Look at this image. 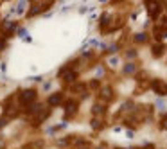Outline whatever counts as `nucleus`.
<instances>
[{
  "mask_svg": "<svg viewBox=\"0 0 167 149\" xmlns=\"http://www.w3.org/2000/svg\"><path fill=\"white\" fill-rule=\"evenodd\" d=\"M34 99H36V90H32V88H29V90H22V93H20V104L29 106Z\"/></svg>",
  "mask_w": 167,
  "mask_h": 149,
  "instance_id": "nucleus-1",
  "label": "nucleus"
},
{
  "mask_svg": "<svg viewBox=\"0 0 167 149\" xmlns=\"http://www.w3.org/2000/svg\"><path fill=\"white\" fill-rule=\"evenodd\" d=\"M145 9H147V14H149L151 18H156L158 13L162 11V4H160V2H155V0H149V2H145Z\"/></svg>",
  "mask_w": 167,
  "mask_h": 149,
  "instance_id": "nucleus-2",
  "label": "nucleus"
},
{
  "mask_svg": "<svg viewBox=\"0 0 167 149\" xmlns=\"http://www.w3.org/2000/svg\"><path fill=\"white\" fill-rule=\"evenodd\" d=\"M151 90L158 95H167V83L162 79H155L151 83Z\"/></svg>",
  "mask_w": 167,
  "mask_h": 149,
  "instance_id": "nucleus-3",
  "label": "nucleus"
},
{
  "mask_svg": "<svg viewBox=\"0 0 167 149\" xmlns=\"http://www.w3.org/2000/svg\"><path fill=\"white\" fill-rule=\"evenodd\" d=\"M99 99L104 101V102H110V101L113 99V88L111 86H102L101 90H99Z\"/></svg>",
  "mask_w": 167,
  "mask_h": 149,
  "instance_id": "nucleus-4",
  "label": "nucleus"
},
{
  "mask_svg": "<svg viewBox=\"0 0 167 149\" xmlns=\"http://www.w3.org/2000/svg\"><path fill=\"white\" fill-rule=\"evenodd\" d=\"M151 54L155 57H162L165 54V45H164V43H155L151 47Z\"/></svg>",
  "mask_w": 167,
  "mask_h": 149,
  "instance_id": "nucleus-5",
  "label": "nucleus"
},
{
  "mask_svg": "<svg viewBox=\"0 0 167 149\" xmlns=\"http://www.w3.org/2000/svg\"><path fill=\"white\" fill-rule=\"evenodd\" d=\"M76 112H77V102H74V101L66 102V106H65V119H68V117L74 115Z\"/></svg>",
  "mask_w": 167,
  "mask_h": 149,
  "instance_id": "nucleus-6",
  "label": "nucleus"
},
{
  "mask_svg": "<svg viewBox=\"0 0 167 149\" xmlns=\"http://www.w3.org/2000/svg\"><path fill=\"white\" fill-rule=\"evenodd\" d=\"M15 29H16V23H15V22H4V23H2V31H4L7 36L13 34V32H15Z\"/></svg>",
  "mask_w": 167,
  "mask_h": 149,
  "instance_id": "nucleus-7",
  "label": "nucleus"
},
{
  "mask_svg": "<svg viewBox=\"0 0 167 149\" xmlns=\"http://www.w3.org/2000/svg\"><path fill=\"white\" fill-rule=\"evenodd\" d=\"M61 74H63V81H65V83H74V81H76V77H77L74 70H68V72L63 70Z\"/></svg>",
  "mask_w": 167,
  "mask_h": 149,
  "instance_id": "nucleus-8",
  "label": "nucleus"
},
{
  "mask_svg": "<svg viewBox=\"0 0 167 149\" xmlns=\"http://www.w3.org/2000/svg\"><path fill=\"white\" fill-rule=\"evenodd\" d=\"M104 112H106V104L97 102V104H94V106H92V113H94V115H102Z\"/></svg>",
  "mask_w": 167,
  "mask_h": 149,
  "instance_id": "nucleus-9",
  "label": "nucleus"
},
{
  "mask_svg": "<svg viewBox=\"0 0 167 149\" xmlns=\"http://www.w3.org/2000/svg\"><path fill=\"white\" fill-rule=\"evenodd\" d=\"M135 72H137V65L133 63V61L126 63V67H124V74H126V76H131V74H135Z\"/></svg>",
  "mask_w": 167,
  "mask_h": 149,
  "instance_id": "nucleus-10",
  "label": "nucleus"
},
{
  "mask_svg": "<svg viewBox=\"0 0 167 149\" xmlns=\"http://www.w3.org/2000/svg\"><path fill=\"white\" fill-rule=\"evenodd\" d=\"M135 110V102H131V101H126L120 108V113H128V112H133Z\"/></svg>",
  "mask_w": 167,
  "mask_h": 149,
  "instance_id": "nucleus-11",
  "label": "nucleus"
},
{
  "mask_svg": "<svg viewBox=\"0 0 167 149\" xmlns=\"http://www.w3.org/2000/svg\"><path fill=\"white\" fill-rule=\"evenodd\" d=\"M61 99H63L61 93H54V95H51V99H49V104L51 106H58L59 102H61Z\"/></svg>",
  "mask_w": 167,
  "mask_h": 149,
  "instance_id": "nucleus-12",
  "label": "nucleus"
},
{
  "mask_svg": "<svg viewBox=\"0 0 167 149\" xmlns=\"http://www.w3.org/2000/svg\"><path fill=\"white\" fill-rule=\"evenodd\" d=\"M133 40H135L137 43H145L147 42V34H145V32H138V34L133 36Z\"/></svg>",
  "mask_w": 167,
  "mask_h": 149,
  "instance_id": "nucleus-13",
  "label": "nucleus"
},
{
  "mask_svg": "<svg viewBox=\"0 0 167 149\" xmlns=\"http://www.w3.org/2000/svg\"><path fill=\"white\" fill-rule=\"evenodd\" d=\"M25 7H27V2H18V6H16V9L13 7V13H15V14H22Z\"/></svg>",
  "mask_w": 167,
  "mask_h": 149,
  "instance_id": "nucleus-14",
  "label": "nucleus"
},
{
  "mask_svg": "<svg viewBox=\"0 0 167 149\" xmlns=\"http://www.w3.org/2000/svg\"><path fill=\"white\" fill-rule=\"evenodd\" d=\"M102 126H104V124H102V121H99V119H94V121H92V128L94 129H102Z\"/></svg>",
  "mask_w": 167,
  "mask_h": 149,
  "instance_id": "nucleus-15",
  "label": "nucleus"
},
{
  "mask_svg": "<svg viewBox=\"0 0 167 149\" xmlns=\"http://www.w3.org/2000/svg\"><path fill=\"white\" fill-rule=\"evenodd\" d=\"M108 65H110V67H119V57H110Z\"/></svg>",
  "mask_w": 167,
  "mask_h": 149,
  "instance_id": "nucleus-16",
  "label": "nucleus"
},
{
  "mask_svg": "<svg viewBox=\"0 0 167 149\" xmlns=\"http://www.w3.org/2000/svg\"><path fill=\"white\" fill-rule=\"evenodd\" d=\"M155 104H156V108H158V110H165V104H167V102H165V101H162V99H158Z\"/></svg>",
  "mask_w": 167,
  "mask_h": 149,
  "instance_id": "nucleus-17",
  "label": "nucleus"
},
{
  "mask_svg": "<svg viewBox=\"0 0 167 149\" xmlns=\"http://www.w3.org/2000/svg\"><path fill=\"white\" fill-rule=\"evenodd\" d=\"M88 86H90V88H99V81L94 79V81H90V83H88ZM99 90H101V88H99Z\"/></svg>",
  "mask_w": 167,
  "mask_h": 149,
  "instance_id": "nucleus-18",
  "label": "nucleus"
},
{
  "mask_svg": "<svg viewBox=\"0 0 167 149\" xmlns=\"http://www.w3.org/2000/svg\"><path fill=\"white\" fill-rule=\"evenodd\" d=\"M160 128H162V129H167V115L162 119V121H160Z\"/></svg>",
  "mask_w": 167,
  "mask_h": 149,
  "instance_id": "nucleus-19",
  "label": "nucleus"
},
{
  "mask_svg": "<svg viewBox=\"0 0 167 149\" xmlns=\"http://www.w3.org/2000/svg\"><path fill=\"white\" fill-rule=\"evenodd\" d=\"M126 56H128V57H135V56H137V50H133V49L126 50Z\"/></svg>",
  "mask_w": 167,
  "mask_h": 149,
  "instance_id": "nucleus-20",
  "label": "nucleus"
},
{
  "mask_svg": "<svg viewBox=\"0 0 167 149\" xmlns=\"http://www.w3.org/2000/svg\"><path fill=\"white\" fill-rule=\"evenodd\" d=\"M126 137H128V138H133V137H135V131H133V129H128V131H126Z\"/></svg>",
  "mask_w": 167,
  "mask_h": 149,
  "instance_id": "nucleus-21",
  "label": "nucleus"
},
{
  "mask_svg": "<svg viewBox=\"0 0 167 149\" xmlns=\"http://www.w3.org/2000/svg\"><path fill=\"white\" fill-rule=\"evenodd\" d=\"M4 124H7V117H2V121H0V128H2Z\"/></svg>",
  "mask_w": 167,
  "mask_h": 149,
  "instance_id": "nucleus-22",
  "label": "nucleus"
},
{
  "mask_svg": "<svg viewBox=\"0 0 167 149\" xmlns=\"http://www.w3.org/2000/svg\"><path fill=\"white\" fill-rule=\"evenodd\" d=\"M6 49V42H4V40H0V50H4Z\"/></svg>",
  "mask_w": 167,
  "mask_h": 149,
  "instance_id": "nucleus-23",
  "label": "nucleus"
},
{
  "mask_svg": "<svg viewBox=\"0 0 167 149\" xmlns=\"http://www.w3.org/2000/svg\"><path fill=\"white\" fill-rule=\"evenodd\" d=\"M140 149H155V146H153V144H147V146H144V147H140Z\"/></svg>",
  "mask_w": 167,
  "mask_h": 149,
  "instance_id": "nucleus-24",
  "label": "nucleus"
},
{
  "mask_svg": "<svg viewBox=\"0 0 167 149\" xmlns=\"http://www.w3.org/2000/svg\"><path fill=\"white\" fill-rule=\"evenodd\" d=\"M97 77H102V68H97Z\"/></svg>",
  "mask_w": 167,
  "mask_h": 149,
  "instance_id": "nucleus-25",
  "label": "nucleus"
},
{
  "mask_svg": "<svg viewBox=\"0 0 167 149\" xmlns=\"http://www.w3.org/2000/svg\"><path fill=\"white\" fill-rule=\"evenodd\" d=\"M160 23H162V25H167V16H164V18H162V22H160Z\"/></svg>",
  "mask_w": 167,
  "mask_h": 149,
  "instance_id": "nucleus-26",
  "label": "nucleus"
},
{
  "mask_svg": "<svg viewBox=\"0 0 167 149\" xmlns=\"http://www.w3.org/2000/svg\"><path fill=\"white\" fill-rule=\"evenodd\" d=\"M97 149H104V147H102V146H101V147H97Z\"/></svg>",
  "mask_w": 167,
  "mask_h": 149,
  "instance_id": "nucleus-27",
  "label": "nucleus"
},
{
  "mask_svg": "<svg viewBox=\"0 0 167 149\" xmlns=\"http://www.w3.org/2000/svg\"><path fill=\"white\" fill-rule=\"evenodd\" d=\"M117 149H119V147H117Z\"/></svg>",
  "mask_w": 167,
  "mask_h": 149,
  "instance_id": "nucleus-28",
  "label": "nucleus"
}]
</instances>
